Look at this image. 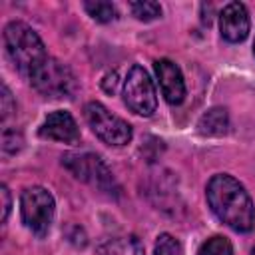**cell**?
<instances>
[{
    "instance_id": "1",
    "label": "cell",
    "mask_w": 255,
    "mask_h": 255,
    "mask_svg": "<svg viewBox=\"0 0 255 255\" xmlns=\"http://www.w3.org/2000/svg\"><path fill=\"white\" fill-rule=\"evenodd\" d=\"M207 203L211 211L235 231H251L255 207L247 189L227 173H217L207 183Z\"/></svg>"
},
{
    "instance_id": "2",
    "label": "cell",
    "mask_w": 255,
    "mask_h": 255,
    "mask_svg": "<svg viewBox=\"0 0 255 255\" xmlns=\"http://www.w3.org/2000/svg\"><path fill=\"white\" fill-rule=\"evenodd\" d=\"M4 48L12 64L28 78L48 60L44 42L24 22H10L4 28Z\"/></svg>"
},
{
    "instance_id": "3",
    "label": "cell",
    "mask_w": 255,
    "mask_h": 255,
    "mask_svg": "<svg viewBox=\"0 0 255 255\" xmlns=\"http://www.w3.org/2000/svg\"><path fill=\"white\" fill-rule=\"evenodd\" d=\"M54 207H56L54 197L46 187L32 185L22 191V197H20L22 221L38 237H44L48 233L54 219Z\"/></svg>"
},
{
    "instance_id": "4",
    "label": "cell",
    "mask_w": 255,
    "mask_h": 255,
    "mask_svg": "<svg viewBox=\"0 0 255 255\" xmlns=\"http://www.w3.org/2000/svg\"><path fill=\"white\" fill-rule=\"evenodd\" d=\"M84 116L92 131L108 145H126L131 139V128L128 122L112 114L104 104L90 102L84 108Z\"/></svg>"
},
{
    "instance_id": "5",
    "label": "cell",
    "mask_w": 255,
    "mask_h": 255,
    "mask_svg": "<svg viewBox=\"0 0 255 255\" xmlns=\"http://www.w3.org/2000/svg\"><path fill=\"white\" fill-rule=\"evenodd\" d=\"M30 82L46 98H70L76 86L70 68L54 58H48L40 68H36Z\"/></svg>"
},
{
    "instance_id": "6",
    "label": "cell",
    "mask_w": 255,
    "mask_h": 255,
    "mask_svg": "<svg viewBox=\"0 0 255 255\" xmlns=\"http://www.w3.org/2000/svg\"><path fill=\"white\" fill-rule=\"evenodd\" d=\"M124 102L139 116H151L157 106V96L149 74L141 66H131L124 82Z\"/></svg>"
},
{
    "instance_id": "7",
    "label": "cell",
    "mask_w": 255,
    "mask_h": 255,
    "mask_svg": "<svg viewBox=\"0 0 255 255\" xmlns=\"http://www.w3.org/2000/svg\"><path fill=\"white\" fill-rule=\"evenodd\" d=\"M62 163L78 177L84 179L100 189H110L114 187V177L108 165L102 161V157L94 153H68L62 157Z\"/></svg>"
},
{
    "instance_id": "8",
    "label": "cell",
    "mask_w": 255,
    "mask_h": 255,
    "mask_svg": "<svg viewBox=\"0 0 255 255\" xmlns=\"http://www.w3.org/2000/svg\"><path fill=\"white\" fill-rule=\"evenodd\" d=\"M219 30L227 42H243L249 34V14L245 4L229 2L219 14Z\"/></svg>"
},
{
    "instance_id": "9",
    "label": "cell",
    "mask_w": 255,
    "mask_h": 255,
    "mask_svg": "<svg viewBox=\"0 0 255 255\" xmlns=\"http://www.w3.org/2000/svg\"><path fill=\"white\" fill-rule=\"evenodd\" d=\"M153 66H155V74H157L163 98L171 106L181 104L185 98V82H183V76H181V70L177 68V64L167 58H161V60H155Z\"/></svg>"
},
{
    "instance_id": "10",
    "label": "cell",
    "mask_w": 255,
    "mask_h": 255,
    "mask_svg": "<svg viewBox=\"0 0 255 255\" xmlns=\"http://www.w3.org/2000/svg\"><path fill=\"white\" fill-rule=\"evenodd\" d=\"M40 135L46 139L62 141V143H76L80 139V128L70 112L58 110L44 120L40 128Z\"/></svg>"
},
{
    "instance_id": "11",
    "label": "cell",
    "mask_w": 255,
    "mask_h": 255,
    "mask_svg": "<svg viewBox=\"0 0 255 255\" xmlns=\"http://www.w3.org/2000/svg\"><path fill=\"white\" fill-rule=\"evenodd\" d=\"M197 129L203 135H223L229 129V116L225 108H211L207 110L199 122H197Z\"/></svg>"
},
{
    "instance_id": "12",
    "label": "cell",
    "mask_w": 255,
    "mask_h": 255,
    "mask_svg": "<svg viewBox=\"0 0 255 255\" xmlns=\"http://www.w3.org/2000/svg\"><path fill=\"white\" fill-rule=\"evenodd\" d=\"M98 255H145V251L137 237L126 235L102 243L98 247Z\"/></svg>"
},
{
    "instance_id": "13",
    "label": "cell",
    "mask_w": 255,
    "mask_h": 255,
    "mask_svg": "<svg viewBox=\"0 0 255 255\" xmlns=\"http://www.w3.org/2000/svg\"><path fill=\"white\" fill-rule=\"evenodd\" d=\"M197 255H233V247H231V241L223 235H215V237H209L207 241L201 243Z\"/></svg>"
},
{
    "instance_id": "14",
    "label": "cell",
    "mask_w": 255,
    "mask_h": 255,
    "mask_svg": "<svg viewBox=\"0 0 255 255\" xmlns=\"http://www.w3.org/2000/svg\"><path fill=\"white\" fill-rule=\"evenodd\" d=\"M84 8L96 22H112L118 16L116 6L112 2H86Z\"/></svg>"
},
{
    "instance_id": "15",
    "label": "cell",
    "mask_w": 255,
    "mask_h": 255,
    "mask_svg": "<svg viewBox=\"0 0 255 255\" xmlns=\"http://www.w3.org/2000/svg\"><path fill=\"white\" fill-rule=\"evenodd\" d=\"M133 16L137 20H143V22H149V20H155L161 16V6L157 2H151V0H143V2H131L129 4Z\"/></svg>"
},
{
    "instance_id": "16",
    "label": "cell",
    "mask_w": 255,
    "mask_h": 255,
    "mask_svg": "<svg viewBox=\"0 0 255 255\" xmlns=\"http://www.w3.org/2000/svg\"><path fill=\"white\" fill-rule=\"evenodd\" d=\"M155 255H183V247L173 235L161 233L155 241Z\"/></svg>"
},
{
    "instance_id": "17",
    "label": "cell",
    "mask_w": 255,
    "mask_h": 255,
    "mask_svg": "<svg viewBox=\"0 0 255 255\" xmlns=\"http://www.w3.org/2000/svg\"><path fill=\"white\" fill-rule=\"evenodd\" d=\"M22 143H24V139H22L20 131H16V129H4V133H2V151L6 155H12V153L20 151Z\"/></svg>"
},
{
    "instance_id": "18",
    "label": "cell",
    "mask_w": 255,
    "mask_h": 255,
    "mask_svg": "<svg viewBox=\"0 0 255 255\" xmlns=\"http://www.w3.org/2000/svg\"><path fill=\"white\" fill-rule=\"evenodd\" d=\"M14 104H12V94L8 90V86H2V96H0V110H2V120H6L12 112Z\"/></svg>"
},
{
    "instance_id": "19",
    "label": "cell",
    "mask_w": 255,
    "mask_h": 255,
    "mask_svg": "<svg viewBox=\"0 0 255 255\" xmlns=\"http://www.w3.org/2000/svg\"><path fill=\"white\" fill-rule=\"evenodd\" d=\"M0 197H2V221H6V219H8V213H10V205H12V201H10V191H8L6 185L0 187Z\"/></svg>"
},
{
    "instance_id": "20",
    "label": "cell",
    "mask_w": 255,
    "mask_h": 255,
    "mask_svg": "<svg viewBox=\"0 0 255 255\" xmlns=\"http://www.w3.org/2000/svg\"><path fill=\"white\" fill-rule=\"evenodd\" d=\"M253 54H255V42H253Z\"/></svg>"
},
{
    "instance_id": "21",
    "label": "cell",
    "mask_w": 255,
    "mask_h": 255,
    "mask_svg": "<svg viewBox=\"0 0 255 255\" xmlns=\"http://www.w3.org/2000/svg\"><path fill=\"white\" fill-rule=\"evenodd\" d=\"M251 255H255V247H253V251H251Z\"/></svg>"
}]
</instances>
